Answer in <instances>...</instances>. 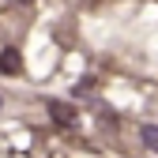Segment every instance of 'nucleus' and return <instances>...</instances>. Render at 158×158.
Masks as SVG:
<instances>
[{
	"label": "nucleus",
	"mask_w": 158,
	"mask_h": 158,
	"mask_svg": "<svg viewBox=\"0 0 158 158\" xmlns=\"http://www.w3.org/2000/svg\"><path fill=\"white\" fill-rule=\"evenodd\" d=\"M19 68H23V56H19L15 45H8L4 53H0V72L4 75H19Z\"/></svg>",
	"instance_id": "1"
},
{
	"label": "nucleus",
	"mask_w": 158,
	"mask_h": 158,
	"mask_svg": "<svg viewBox=\"0 0 158 158\" xmlns=\"http://www.w3.org/2000/svg\"><path fill=\"white\" fill-rule=\"evenodd\" d=\"M49 113H53V121H56V124H64V128L75 124V113H72L68 102H56V98H49Z\"/></svg>",
	"instance_id": "2"
},
{
	"label": "nucleus",
	"mask_w": 158,
	"mask_h": 158,
	"mask_svg": "<svg viewBox=\"0 0 158 158\" xmlns=\"http://www.w3.org/2000/svg\"><path fill=\"white\" fill-rule=\"evenodd\" d=\"M139 143L158 154V128H154V124H143V128H139Z\"/></svg>",
	"instance_id": "3"
},
{
	"label": "nucleus",
	"mask_w": 158,
	"mask_h": 158,
	"mask_svg": "<svg viewBox=\"0 0 158 158\" xmlns=\"http://www.w3.org/2000/svg\"><path fill=\"white\" fill-rule=\"evenodd\" d=\"M0 109H4V98H0Z\"/></svg>",
	"instance_id": "4"
}]
</instances>
